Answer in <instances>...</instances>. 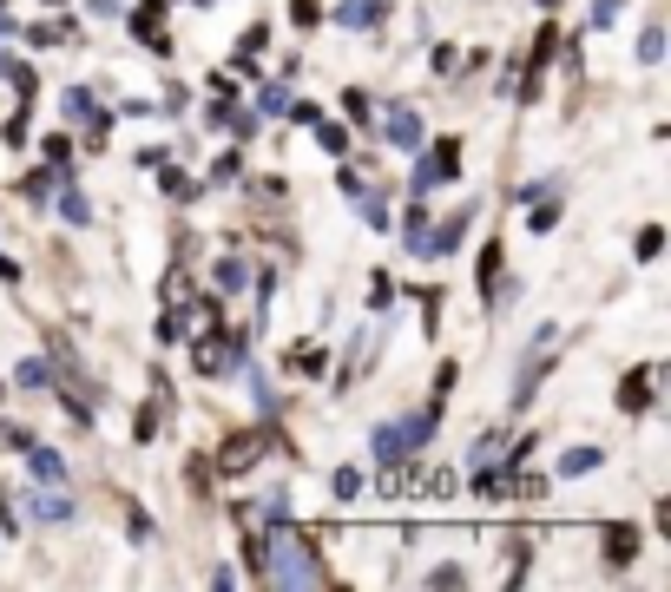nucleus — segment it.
Listing matches in <instances>:
<instances>
[{
  "mask_svg": "<svg viewBox=\"0 0 671 592\" xmlns=\"http://www.w3.org/2000/svg\"><path fill=\"white\" fill-rule=\"evenodd\" d=\"M264 579L270 586H329L323 560L310 553L303 533H264Z\"/></svg>",
  "mask_w": 671,
  "mask_h": 592,
  "instance_id": "1",
  "label": "nucleus"
},
{
  "mask_svg": "<svg viewBox=\"0 0 671 592\" xmlns=\"http://www.w3.org/2000/svg\"><path fill=\"white\" fill-rule=\"evenodd\" d=\"M454 172H461V139H441L435 152H422V158H415V172H408V185H415V198H422V191L448 185Z\"/></svg>",
  "mask_w": 671,
  "mask_h": 592,
  "instance_id": "2",
  "label": "nucleus"
},
{
  "mask_svg": "<svg viewBox=\"0 0 671 592\" xmlns=\"http://www.w3.org/2000/svg\"><path fill=\"white\" fill-rule=\"evenodd\" d=\"M27 514L40 520V527H60V520H73V514H79V500L66 494L60 481H47V487H33V494H27Z\"/></svg>",
  "mask_w": 671,
  "mask_h": 592,
  "instance_id": "3",
  "label": "nucleus"
},
{
  "mask_svg": "<svg viewBox=\"0 0 671 592\" xmlns=\"http://www.w3.org/2000/svg\"><path fill=\"white\" fill-rule=\"evenodd\" d=\"M264 428H244V435H231L224 441V454H218V474H250L257 461H264Z\"/></svg>",
  "mask_w": 671,
  "mask_h": 592,
  "instance_id": "4",
  "label": "nucleus"
},
{
  "mask_svg": "<svg viewBox=\"0 0 671 592\" xmlns=\"http://www.w3.org/2000/svg\"><path fill=\"white\" fill-rule=\"evenodd\" d=\"M382 139H389L395 152H422V112L415 106H389L382 112Z\"/></svg>",
  "mask_w": 671,
  "mask_h": 592,
  "instance_id": "5",
  "label": "nucleus"
},
{
  "mask_svg": "<svg viewBox=\"0 0 671 592\" xmlns=\"http://www.w3.org/2000/svg\"><path fill=\"white\" fill-rule=\"evenodd\" d=\"M165 20V0H145V7H132V40H145L152 53H172V33L158 27Z\"/></svg>",
  "mask_w": 671,
  "mask_h": 592,
  "instance_id": "6",
  "label": "nucleus"
},
{
  "mask_svg": "<svg viewBox=\"0 0 671 592\" xmlns=\"http://www.w3.org/2000/svg\"><path fill=\"white\" fill-rule=\"evenodd\" d=\"M599 546H606V566H632V560H639V527L619 520V527L599 533Z\"/></svg>",
  "mask_w": 671,
  "mask_h": 592,
  "instance_id": "7",
  "label": "nucleus"
},
{
  "mask_svg": "<svg viewBox=\"0 0 671 592\" xmlns=\"http://www.w3.org/2000/svg\"><path fill=\"white\" fill-rule=\"evenodd\" d=\"M468 224H474V204H461L454 218H441V224H435V237H422V257H441V250H454Z\"/></svg>",
  "mask_w": 671,
  "mask_h": 592,
  "instance_id": "8",
  "label": "nucleus"
},
{
  "mask_svg": "<svg viewBox=\"0 0 671 592\" xmlns=\"http://www.w3.org/2000/svg\"><path fill=\"white\" fill-rule=\"evenodd\" d=\"M652 382H658V369H632L619 382V408L625 415H645V408H652Z\"/></svg>",
  "mask_w": 671,
  "mask_h": 592,
  "instance_id": "9",
  "label": "nucleus"
},
{
  "mask_svg": "<svg viewBox=\"0 0 671 592\" xmlns=\"http://www.w3.org/2000/svg\"><path fill=\"white\" fill-rule=\"evenodd\" d=\"M336 20H343L349 33H356V27H382V20H389V7H382V0H343V7H336Z\"/></svg>",
  "mask_w": 671,
  "mask_h": 592,
  "instance_id": "10",
  "label": "nucleus"
},
{
  "mask_svg": "<svg viewBox=\"0 0 671 592\" xmlns=\"http://www.w3.org/2000/svg\"><path fill=\"white\" fill-rule=\"evenodd\" d=\"M14 389H27V395H40V389H53V362H40V356H27L14 369Z\"/></svg>",
  "mask_w": 671,
  "mask_h": 592,
  "instance_id": "11",
  "label": "nucleus"
},
{
  "mask_svg": "<svg viewBox=\"0 0 671 592\" xmlns=\"http://www.w3.org/2000/svg\"><path fill=\"white\" fill-rule=\"evenodd\" d=\"M375 461H382V468H402V461H408L402 435H395V421H382V428H375Z\"/></svg>",
  "mask_w": 671,
  "mask_h": 592,
  "instance_id": "12",
  "label": "nucleus"
},
{
  "mask_svg": "<svg viewBox=\"0 0 671 592\" xmlns=\"http://www.w3.org/2000/svg\"><path fill=\"white\" fill-rule=\"evenodd\" d=\"M27 468H33V481H66V461L53 448H40V441L27 448Z\"/></svg>",
  "mask_w": 671,
  "mask_h": 592,
  "instance_id": "13",
  "label": "nucleus"
},
{
  "mask_svg": "<svg viewBox=\"0 0 671 592\" xmlns=\"http://www.w3.org/2000/svg\"><path fill=\"white\" fill-rule=\"evenodd\" d=\"M474 277H481V296L500 290V244H481V264H474Z\"/></svg>",
  "mask_w": 671,
  "mask_h": 592,
  "instance_id": "14",
  "label": "nucleus"
},
{
  "mask_svg": "<svg viewBox=\"0 0 671 592\" xmlns=\"http://www.w3.org/2000/svg\"><path fill=\"white\" fill-rule=\"evenodd\" d=\"M60 211H66V224H93V204H86V191H79V185L60 191Z\"/></svg>",
  "mask_w": 671,
  "mask_h": 592,
  "instance_id": "15",
  "label": "nucleus"
},
{
  "mask_svg": "<svg viewBox=\"0 0 671 592\" xmlns=\"http://www.w3.org/2000/svg\"><path fill=\"white\" fill-rule=\"evenodd\" d=\"M218 290H250V264L244 257H224L218 264Z\"/></svg>",
  "mask_w": 671,
  "mask_h": 592,
  "instance_id": "16",
  "label": "nucleus"
},
{
  "mask_svg": "<svg viewBox=\"0 0 671 592\" xmlns=\"http://www.w3.org/2000/svg\"><path fill=\"white\" fill-rule=\"evenodd\" d=\"M639 60H645V66H658V60H665V27H658V20L639 33Z\"/></svg>",
  "mask_w": 671,
  "mask_h": 592,
  "instance_id": "17",
  "label": "nucleus"
},
{
  "mask_svg": "<svg viewBox=\"0 0 671 592\" xmlns=\"http://www.w3.org/2000/svg\"><path fill=\"white\" fill-rule=\"evenodd\" d=\"M316 139H323V152H336V158H343V152H349V125H329V119H316Z\"/></svg>",
  "mask_w": 671,
  "mask_h": 592,
  "instance_id": "18",
  "label": "nucleus"
},
{
  "mask_svg": "<svg viewBox=\"0 0 671 592\" xmlns=\"http://www.w3.org/2000/svg\"><path fill=\"white\" fill-rule=\"evenodd\" d=\"M500 454H507V441H500V435H487V441H474V454H468V468H494Z\"/></svg>",
  "mask_w": 671,
  "mask_h": 592,
  "instance_id": "19",
  "label": "nucleus"
},
{
  "mask_svg": "<svg viewBox=\"0 0 671 592\" xmlns=\"http://www.w3.org/2000/svg\"><path fill=\"white\" fill-rule=\"evenodd\" d=\"M53 185H60V172H27V185H20V191H27L33 204H47V198H53Z\"/></svg>",
  "mask_w": 671,
  "mask_h": 592,
  "instance_id": "20",
  "label": "nucleus"
},
{
  "mask_svg": "<svg viewBox=\"0 0 671 592\" xmlns=\"http://www.w3.org/2000/svg\"><path fill=\"white\" fill-rule=\"evenodd\" d=\"M362 487H369V474H362V468H336V500H356Z\"/></svg>",
  "mask_w": 671,
  "mask_h": 592,
  "instance_id": "21",
  "label": "nucleus"
},
{
  "mask_svg": "<svg viewBox=\"0 0 671 592\" xmlns=\"http://www.w3.org/2000/svg\"><path fill=\"white\" fill-rule=\"evenodd\" d=\"M593 468H599V448H573L560 461V474H593Z\"/></svg>",
  "mask_w": 671,
  "mask_h": 592,
  "instance_id": "22",
  "label": "nucleus"
},
{
  "mask_svg": "<svg viewBox=\"0 0 671 592\" xmlns=\"http://www.w3.org/2000/svg\"><path fill=\"white\" fill-rule=\"evenodd\" d=\"M632 250H639V264H652L658 250H665V231H658V224H645V231H639V244H632Z\"/></svg>",
  "mask_w": 671,
  "mask_h": 592,
  "instance_id": "23",
  "label": "nucleus"
},
{
  "mask_svg": "<svg viewBox=\"0 0 671 592\" xmlns=\"http://www.w3.org/2000/svg\"><path fill=\"white\" fill-rule=\"evenodd\" d=\"M356 204H362V218H369V224H375V231H389V204H382V198H369V191H362V198H356Z\"/></svg>",
  "mask_w": 671,
  "mask_h": 592,
  "instance_id": "24",
  "label": "nucleus"
},
{
  "mask_svg": "<svg viewBox=\"0 0 671 592\" xmlns=\"http://www.w3.org/2000/svg\"><path fill=\"white\" fill-rule=\"evenodd\" d=\"M514 494L520 500H547V481H540V474H514Z\"/></svg>",
  "mask_w": 671,
  "mask_h": 592,
  "instance_id": "25",
  "label": "nucleus"
},
{
  "mask_svg": "<svg viewBox=\"0 0 671 592\" xmlns=\"http://www.w3.org/2000/svg\"><path fill=\"white\" fill-rule=\"evenodd\" d=\"M283 106H290V93H283V79H270L264 99H257V112H283Z\"/></svg>",
  "mask_w": 671,
  "mask_h": 592,
  "instance_id": "26",
  "label": "nucleus"
},
{
  "mask_svg": "<svg viewBox=\"0 0 671 592\" xmlns=\"http://www.w3.org/2000/svg\"><path fill=\"white\" fill-rule=\"evenodd\" d=\"M185 474H191V494H204V487H211V461H198V454L185 461Z\"/></svg>",
  "mask_w": 671,
  "mask_h": 592,
  "instance_id": "27",
  "label": "nucleus"
},
{
  "mask_svg": "<svg viewBox=\"0 0 671 592\" xmlns=\"http://www.w3.org/2000/svg\"><path fill=\"white\" fill-rule=\"evenodd\" d=\"M336 185H343V198H349V204H356L362 191H369V185H362V178H356V165H343V172H336Z\"/></svg>",
  "mask_w": 671,
  "mask_h": 592,
  "instance_id": "28",
  "label": "nucleus"
},
{
  "mask_svg": "<svg viewBox=\"0 0 671 592\" xmlns=\"http://www.w3.org/2000/svg\"><path fill=\"white\" fill-rule=\"evenodd\" d=\"M316 14H323L316 0H290V20H297V27H316Z\"/></svg>",
  "mask_w": 671,
  "mask_h": 592,
  "instance_id": "29",
  "label": "nucleus"
},
{
  "mask_svg": "<svg viewBox=\"0 0 671 592\" xmlns=\"http://www.w3.org/2000/svg\"><path fill=\"white\" fill-rule=\"evenodd\" d=\"M0 441H7L14 454H27V448H33V435H27V428H7V421H0Z\"/></svg>",
  "mask_w": 671,
  "mask_h": 592,
  "instance_id": "30",
  "label": "nucleus"
},
{
  "mask_svg": "<svg viewBox=\"0 0 671 592\" xmlns=\"http://www.w3.org/2000/svg\"><path fill=\"white\" fill-rule=\"evenodd\" d=\"M132 435H139V441L158 435V415H152V408H139V415H132Z\"/></svg>",
  "mask_w": 671,
  "mask_h": 592,
  "instance_id": "31",
  "label": "nucleus"
},
{
  "mask_svg": "<svg viewBox=\"0 0 671 592\" xmlns=\"http://www.w3.org/2000/svg\"><path fill=\"white\" fill-rule=\"evenodd\" d=\"M343 112H349V119H356V125H362V119H369V99H362V93H356V86H349V93H343Z\"/></svg>",
  "mask_w": 671,
  "mask_h": 592,
  "instance_id": "32",
  "label": "nucleus"
},
{
  "mask_svg": "<svg viewBox=\"0 0 671 592\" xmlns=\"http://www.w3.org/2000/svg\"><path fill=\"white\" fill-rule=\"evenodd\" d=\"M553 224H560V204H540V211H533V231L547 237V231H553Z\"/></svg>",
  "mask_w": 671,
  "mask_h": 592,
  "instance_id": "33",
  "label": "nucleus"
},
{
  "mask_svg": "<svg viewBox=\"0 0 671 592\" xmlns=\"http://www.w3.org/2000/svg\"><path fill=\"white\" fill-rule=\"evenodd\" d=\"M125 527H132V540H152V533H158L152 514H139V507H132V520H125Z\"/></svg>",
  "mask_w": 671,
  "mask_h": 592,
  "instance_id": "34",
  "label": "nucleus"
},
{
  "mask_svg": "<svg viewBox=\"0 0 671 592\" xmlns=\"http://www.w3.org/2000/svg\"><path fill=\"white\" fill-rule=\"evenodd\" d=\"M461 579H468L461 566H435V573H428V586H461Z\"/></svg>",
  "mask_w": 671,
  "mask_h": 592,
  "instance_id": "35",
  "label": "nucleus"
},
{
  "mask_svg": "<svg viewBox=\"0 0 671 592\" xmlns=\"http://www.w3.org/2000/svg\"><path fill=\"white\" fill-rule=\"evenodd\" d=\"M211 178H218V185H231V178H237V152H224L218 165H211Z\"/></svg>",
  "mask_w": 671,
  "mask_h": 592,
  "instance_id": "36",
  "label": "nucleus"
},
{
  "mask_svg": "<svg viewBox=\"0 0 671 592\" xmlns=\"http://www.w3.org/2000/svg\"><path fill=\"white\" fill-rule=\"evenodd\" d=\"M132 0H93V14H125Z\"/></svg>",
  "mask_w": 671,
  "mask_h": 592,
  "instance_id": "37",
  "label": "nucleus"
},
{
  "mask_svg": "<svg viewBox=\"0 0 671 592\" xmlns=\"http://www.w3.org/2000/svg\"><path fill=\"white\" fill-rule=\"evenodd\" d=\"M0 283H20V264H14V257H0Z\"/></svg>",
  "mask_w": 671,
  "mask_h": 592,
  "instance_id": "38",
  "label": "nucleus"
},
{
  "mask_svg": "<svg viewBox=\"0 0 671 592\" xmlns=\"http://www.w3.org/2000/svg\"><path fill=\"white\" fill-rule=\"evenodd\" d=\"M7 33H14V20H7V14H0V40H7Z\"/></svg>",
  "mask_w": 671,
  "mask_h": 592,
  "instance_id": "39",
  "label": "nucleus"
},
{
  "mask_svg": "<svg viewBox=\"0 0 671 592\" xmlns=\"http://www.w3.org/2000/svg\"><path fill=\"white\" fill-rule=\"evenodd\" d=\"M0 395H7V382H0Z\"/></svg>",
  "mask_w": 671,
  "mask_h": 592,
  "instance_id": "40",
  "label": "nucleus"
},
{
  "mask_svg": "<svg viewBox=\"0 0 671 592\" xmlns=\"http://www.w3.org/2000/svg\"><path fill=\"white\" fill-rule=\"evenodd\" d=\"M540 7H553V0H540Z\"/></svg>",
  "mask_w": 671,
  "mask_h": 592,
  "instance_id": "41",
  "label": "nucleus"
}]
</instances>
